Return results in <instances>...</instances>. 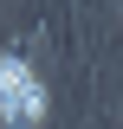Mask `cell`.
Listing matches in <instances>:
<instances>
[{"instance_id": "6da1fadb", "label": "cell", "mask_w": 123, "mask_h": 129, "mask_svg": "<svg viewBox=\"0 0 123 129\" xmlns=\"http://www.w3.org/2000/svg\"><path fill=\"white\" fill-rule=\"evenodd\" d=\"M46 116V90H39V78H32V64L7 58L0 64V123L7 129H32Z\"/></svg>"}]
</instances>
